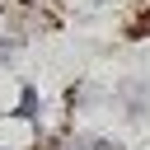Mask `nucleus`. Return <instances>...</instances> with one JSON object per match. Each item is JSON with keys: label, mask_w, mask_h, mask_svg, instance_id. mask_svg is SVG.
Instances as JSON below:
<instances>
[{"label": "nucleus", "mask_w": 150, "mask_h": 150, "mask_svg": "<svg viewBox=\"0 0 150 150\" xmlns=\"http://www.w3.org/2000/svg\"><path fill=\"white\" fill-rule=\"evenodd\" d=\"M66 150H122L117 141H108V136H70L66 141Z\"/></svg>", "instance_id": "3"}, {"label": "nucleus", "mask_w": 150, "mask_h": 150, "mask_svg": "<svg viewBox=\"0 0 150 150\" xmlns=\"http://www.w3.org/2000/svg\"><path fill=\"white\" fill-rule=\"evenodd\" d=\"M38 112H42V98H38V89H33V84H23V94H19V108H14V117H28V122H38Z\"/></svg>", "instance_id": "2"}, {"label": "nucleus", "mask_w": 150, "mask_h": 150, "mask_svg": "<svg viewBox=\"0 0 150 150\" xmlns=\"http://www.w3.org/2000/svg\"><path fill=\"white\" fill-rule=\"evenodd\" d=\"M117 98L127 103V112H131V117H141V112H145V98H150V84H141V80H127V84L117 89Z\"/></svg>", "instance_id": "1"}, {"label": "nucleus", "mask_w": 150, "mask_h": 150, "mask_svg": "<svg viewBox=\"0 0 150 150\" xmlns=\"http://www.w3.org/2000/svg\"><path fill=\"white\" fill-rule=\"evenodd\" d=\"M9 9H14V0H0V14H9Z\"/></svg>", "instance_id": "5"}, {"label": "nucleus", "mask_w": 150, "mask_h": 150, "mask_svg": "<svg viewBox=\"0 0 150 150\" xmlns=\"http://www.w3.org/2000/svg\"><path fill=\"white\" fill-rule=\"evenodd\" d=\"M19 47H23V38H14V33H0V61H9Z\"/></svg>", "instance_id": "4"}]
</instances>
